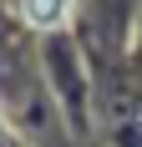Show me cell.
Here are the masks:
<instances>
[{"label": "cell", "instance_id": "cell-1", "mask_svg": "<svg viewBox=\"0 0 142 147\" xmlns=\"http://www.w3.org/2000/svg\"><path fill=\"white\" fill-rule=\"evenodd\" d=\"M20 20L30 30H56L71 20V0H20Z\"/></svg>", "mask_w": 142, "mask_h": 147}]
</instances>
